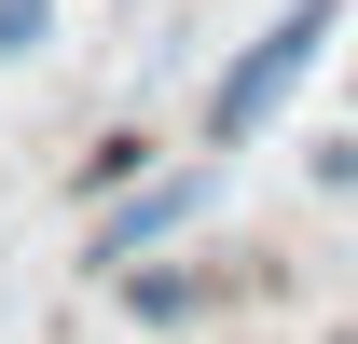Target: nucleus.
<instances>
[{"label":"nucleus","instance_id":"1","mask_svg":"<svg viewBox=\"0 0 358 344\" xmlns=\"http://www.w3.org/2000/svg\"><path fill=\"white\" fill-rule=\"evenodd\" d=\"M331 28H345V0H289V14H262V28L221 55V83H207V110H193V138H207V152H248V138L303 96V69L331 55Z\"/></svg>","mask_w":358,"mask_h":344},{"label":"nucleus","instance_id":"2","mask_svg":"<svg viewBox=\"0 0 358 344\" xmlns=\"http://www.w3.org/2000/svg\"><path fill=\"white\" fill-rule=\"evenodd\" d=\"M207 207H221V166H207V152H193V166H138L124 193H110V220L83 234V261L110 275V261H138V248H179Z\"/></svg>","mask_w":358,"mask_h":344},{"label":"nucleus","instance_id":"3","mask_svg":"<svg viewBox=\"0 0 358 344\" xmlns=\"http://www.w3.org/2000/svg\"><path fill=\"white\" fill-rule=\"evenodd\" d=\"M110 289H124V317L138 331H179V317H207V289H221V275H207V261H110Z\"/></svg>","mask_w":358,"mask_h":344},{"label":"nucleus","instance_id":"4","mask_svg":"<svg viewBox=\"0 0 358 344\" xmlns=\"http://www.w3.org/2000/svg\"><path fill=\"white\" fill-rule=\"evenodd\" d=\"M55 42V0H0V69H14V55H42Z\"/></svg>","mask_w":358,"mask_h":344},{"label":"nucleus","instance_id":"5","mask_svg":"<svg viewBox=\"0 0 358 344\" xmlns=\"http://www.w3.org/2000/svg\"><path fill=\"white\" fill-rule=\"evenodd\" d=\"M138 166H152V138H96V152H83V193H124Z\"/></svg>","mask_w":358,"mask_h":344}]
</instances>
